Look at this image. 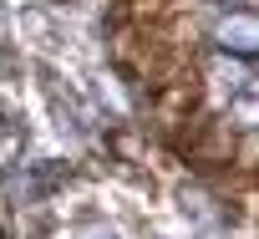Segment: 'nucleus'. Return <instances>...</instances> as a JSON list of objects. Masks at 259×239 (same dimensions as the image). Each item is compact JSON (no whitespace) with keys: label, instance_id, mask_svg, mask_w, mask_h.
<instances>
[{"label":"nucleus","instance_id":"f257e3e1","mask_svg":"<svg viewBox=\"0 0 259 239\" xmlns=\"http://www.w3.org/2000/svg\"><path fill=\"white\" fill-rule=\"evenodd\" d=\"M254 16H234V21H224L219 26V41L229 46V51H239V56H254Z\"/></svg>","mask_w":259,"mask_h":239}]
</instances>
